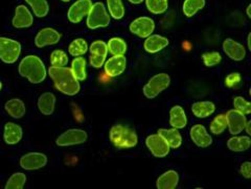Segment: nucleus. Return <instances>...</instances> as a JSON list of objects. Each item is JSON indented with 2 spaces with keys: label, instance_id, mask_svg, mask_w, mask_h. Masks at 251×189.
<instances>
[{
  "label": "nucleus",
  "instance_id": "f257e3e1",
  "mask_svg": "<svg viewBox=\"0 0 251 189\" xmlns=\"http://www.w3.org/2000/svg\"><path fill=\"white\" fill-rule=\"evenodd\" d=\"M49 74L56 88L69 96H74L80 92L81 85L77 78L68 67L51 66L49 69Z\"/></svg>",
  "mask_w": 251,
  "mask_h": 189
},
{
  "label": "nucleus",
  "instance_id": "f03ea898",
  "mask_svg": "<svg viewBox=\"0 0 251 189\" xmlns=\"http://www.w3.org/2000/svg\"><path fill=\"white\" fill-rule=\"evenodd\" d=\"M18 70L20 75L27 78L28 82L31 84L42 83L47 74L44 63L35 54H29V56L23 58L20 62Z\"/></svg>",
  "mask_w": 251,
  "mask_h": 189
},
{
  "label": "nucleus",
  "instance_id": "7ed1b4c3",
  "mask_svg": "<svg viewBox=\"0 0 251 189\" xmlns=\"http://www.w3.org/2000/svg\"><path fill=\"white\" fill-rule=\"evenodd\" d=\"M109 138L115 147L121 149L135 147L138 143V136L135 130L123 124L113 125L110 130Z\"/></svg>",
  "mask_w": 251,
  "mask_h": 189
},
{
  "label": "nucleus",
  "instance_id": "20e7f679",
  "mask_svg": "<svg viewBox=\"0 0 251 189\" xmlns=\"http://www.w3.org/2000/svg\"><path fill=\"white\" fill-rule=\"evenodd\" d=\"M110 24V16L103 2L93 3L87 15V26L90 29L107 27Z\"/></svg>",
  "mask_w": 251,
  "mask_h": 189
},
{
  "label": "nucleus",
  "instance_id": "39448f33",
  "mask_svg": "<svg viewBox=\"0 0 251 189\" xmlns=\"http://www.w3.org/2000/svg\"><path fill=\"white\" fill-rule=\"evenodd\" d=\"M21 44L6 37H0V60L5 64H14L20 57Z\"/></svg>",
  "mask_w": 251,
  "mask_h": 189
},
{
  "label": "nucleus",
  "instance_id": "423d86ee",
  "mask_svg": "<svg viewBox=\"0 0 251 189\" xmlns=\"http://www.w3.org/2000/svg\"><path fill=\"white\" fill-rule=\"evenodd\" d=\"M171 84V77L167 73H158L151 77L144 87L145 96L149 99L155 98L162 91L168 89Z\"/></svg>",
  "mask_w": 251,
  "mask_h": 189
},
{
  "label": "nucleus",
  "instance_id": "0eeeda50",
  "mask_svg": "<svg viewBox=\"0 0 251 189\" xmlns=\"http://www.w3.org/2000/svg\"><path fill=\"white\" fill-rule=\"evenodd\" d=\"M88 135L84 130L70 129L62 133L57 138L56 143L59 146H73L85 143L87 141Z\"/></svg>",
  "mask_w": 251,
  "mask_h": 189
},
{
  "label": "nucleus",
  "instance_id": "6e6552de",
  "mask_svg": "<svg viewBox=\"0 0 251 189\" xmlns=\"http://www.w3.org/2000/svg\"><path fill=\"white\" fill-rule=\"evenodd\" d=\"M146 145L149 151L157 158H164L170 154V145L161 135L158 133L148 136L146 139Z\"/></svg>",
  "mask_w": 251,
  "mask_h": 189
},
{
  "label": "nucleus",
  "instance_id": "1a4fd4ad",
  "mask_svg": "<svg viewBox=\"0 0 251 189\" xmlns=\"http://www.w3.org/2000/svg\"><path fill=\"white\" fill-rule=\"evenodd\" d=\"M92 6L91 0H76L75 3L69 7L67 13L68 20L75 23H80L85 16H87Z\"/></svg>",
  "mask_w": 251,
  "mask_h": 189
},
{
  "label": "nucleus",
  "instance_id": "9d476101",
  "mask_svg": "<svg viewBox=\"0 0 251 189\" xmlns=\"http://www.w3.org/2000/svg\"><path fill=\"white\" fill-rule=\"evenodd\" d=\"M20 166L25 170H37L47 164V157L42 153L31 152L20 158Z\"/></svg>",
  "mask_w": 251,
  "mask_h": 189
},
{
  "label": "nucleus",
  "instance_id": "9b49d317",
  "mask_svg": "<svg viewBox=\"0 0 251 189\" xmlns=\"http://www.w3.org/2000/svg\"><path fill=\"white\" fill-rule=\"evenodd\" d=\"M130 31L139 38H147L155 29V22L150 17H139L133 21L130 26Z\"/></svg>",
  "mask_w": 251,
  "mask_h": 189
},
{
  "label": "nucleus",
  "instance_id": "f8f14e48",
  "mask_svg": "<svg viewBox=\"0 0 251 189\" xmlns=\"http://www.w3.org/2000/svg\"><path fill=\"white\" fill-rule=\"evenodd\" d=\"M227 127L229 129V133L231 135H239L241 132L244 131L245 124L247 122L246 115L238 110H229L226 114Z\"/></svg>",
  "mask_w": 251,
  "mask_h": 189
},
{
  "label": "nucleus",
  "instance_id": "ddd939ff",
  "mask_svg": "<svg viewBox=\"0 0 251 189\" xmlns=\"http://www.w3.org/2000/svg\"><path fill=\"white\" fill-rule=\"evenodd\" d=\"M61 40V34L57 29L51 27H45L38 31V34L35 37V44L39 48L42 47L54 45L59 43Z\"/></svg>",
  "mask_w": 251,
  "mask_h": 189
},
{
  "label": "nucleus",
  "instance_id": "4468645a",
  "mask_svg": "<svg viewBox=\"0 0 251 189\" xmlns=\"http://www.w3.org/2000/svg\"><path fill=\"white\" fill-rule=\"evenodd\" d=\"M34 17L25 5H18L15 10L12 24L15 28H27L33 25Z\"/></svg>",
  "mask_w": 251,
  "mask_h": 189
},
{
  "label": "nucleus",
  "instance_id": "2eb2a0df",
  "mask_svg": "<svg viewBox=\"0 0 251 189\" xmlns=\"http://www.w3.org/2000/svg\"><path fill=\"white\" fill-rule=\"evenodd\" d=\"M105 72L108 76H120L127 67V59L125 56H113L105 62Z\"/></svg>",
  "mask_w": 251,
  "mask_h": 189
},
{
  "label": "nucleus",
  "instance_id": "dca6fc26",
  "mask_svg": "<svg viewBox=\"0 0 251 189\" xmlns=\"http://www.w3.org/2000/svg\"><path fill=\"white\" fill-rule=\"evenodd\" d=\"M190 136L194 143L199 147H208L213 143V138L207 133L206 128L203 124H196L190 131Z\"/></svg>",
  "mask_w": 251,
  "mask_h": 189
},
{
  "label": "nucleus",
  "instance_id": "f3484780",
  "mask_svg": "<svg viewBox=\"0 0 251 189\" xmlns=\"http://www.w3.org/2000/svg\"><path fill=\"white\" fill-rule=\"evenodd\" d=\"M223 51L227 57H229L234 61H242L246 57V49L241 43L232 40V39H226L222 45Z\"/></svg>",
  "mask_w": 251,
  "mask_h": 189
},
{
  "label": "nucleus",
  "instance_id": "a211bd4d",
  "mask_svg": "<svg viewBox=\"0 0 251 189\" xmlns=\"http://www.w3.org/2000/svg\"><path fill=\"white\" fill-rule=\"evenodd\" d=\"M23 137V130L19 124L14 122H6L3 130V139L6 144L14 145L20 142Z\"/></svg>",
  "mask_w": 251,
  "mask_h": 189
},
{
  "label": "nucleus",
  "instance_id": "6ab92c4d",
  "mask_svg": "<svg viewBox=\"0 0 251 189\" xmlns=\"http://www.w3.org/2000/svg\"><path fill=\"white\" fill-rule=\"evenodd\" d=\"M146 39L147 40L144 43V47H145L146 51L150 52V53L159 52L163 48H166V47L170 43L168 38L159 36V35H150Z\"/></svg>",
  "mask_w": 251,
  "mask_h": 189
},
{
  "label": "nucleus",
  "instance_id": "aec40b11",
  "mask_svg": "<svg viewBox=\"0 0 251 189\" xmlns=\"http://www.w3.org/2000/svg\"><path fill=\"white\" fill-rule=\"evenodd\" d=\"M5 112L15 119H20L25 115V104L19 98H12L7 100L4 105Z\"/></svg>",
  "mask_w": 251,
  "mask_h": 189
},
{
  "label": "nucleus",
  "instance_id": "412c9836",
  "mask_svg": "<svg viewBox=\"0 0 251 189\" xmlns=\"http://www.w3.org/2000/svg\"><path fill=\"white\" fill-rule=\"evenodd\" d=\"M170 124L177 130L186 127L187 117L181 106H174L170 110Z\"/></svg>",
  "mask_w": 251,
  "mask_h": 189
},
{
  "label": "nucleus",
  "instance_id": "4be33fe9",
  "mask_svg": "<svg viewBox=\"0 0 251 189\" xmlns=\"http://www.w3.org/2000/svg\"><path fill=\"white\" fill-rule=\"evenodd\" d=\"M179 183V175L176 170H168L157 179L158 189H175Z\"/></svg>",
  "mask_w": 251,
  "mask_h": 189
},
{
  "label": "nucleus",
  "instance_id": "5701e85b",
  "mask_svg": "<svg viewBox=\"0 0 251 189\" xmlns=\"http://www.w3.org/2000/svg\"><path fill=\"white\" fill-rule=\"evenodd\" d=\"M56 107V96L51 92L43 93L38 99V109L43 115H51Z\"/></svg>",
  "mask_w": 251,
  "mask_h": 189
},
{
  "label": "nucleus",
  "instance_id": "b1692460",
  "mask_svg": "<svg viewBox=\"0 0 251 189\" xmlns=\"http://www.w3.org/2000/svg\"><path fill=\"white\" fill-rule=\"evenodd\" d=\"M158 134L161 135L167 142L169 143L171 148H178L182 144V136L179 131L175 128L173 129H159Z\"/></svg>",
  "mask_w": 251,
  "mask_h": 189
},
{
  "label": "nucleus",
  "instance_id": "393cba45",
  "mask_svg": "<svg viewBox=\"0 0 251 189\" xmlns=\"http://www.w3.org/2000/svg\"><path fill=\"white\" fill-rule=\"evenodd\" d=\"M216 111V106L211 101H197L192 106L193 114L198 118H206L214 114Z\"/></svg>",
  "mask_w": 251,
  "mask_h": 189
},
{
  "label": "nucleus",
  "instance_id": "a878e982",
  "mask_svg": "<svg viewBox=\"0 0 251 189\" xmlns=\"http://www.w3.org/2000/svg\"><path fill=\"white\" fill-rule=\"evenodd\" d=\"M251 139L249 136H235L227 141V147L232 152H245L250 147Z\"/></svg>",
  "mask_w": 251,
  "mask_h": 189
},
{
  "label": "nucleus",
  "instance_id": "bb28decb",
  "mask_svg": "<svg viewBox=\"0 0 251 189\" xmlns=\"http://www.w3.org/2000/svg\"><path fill=\"white\" fill-rule=\"evenodd\" d=\"M72 71L78 82H84L87 78V64L83 57H76L72 63Z\"/></svg>",
  "mask_w": 251,
  "mask_h": 189
},
{
  "label": "nucleus",
  "instance_id": "cd10ccee",
  "mask_svg": "<svg viewBox=\"0 0 251 189\" xmlns=\"http://www.w3.org/2000/svg\"><path fill=\"white\" fill-rule=\"evenodd\" d=\"M108 52L112 56H124L127 51V43L122 38H111L107 43Z\"/></svg>",
  "mask_w": 251,
  "mask_h": 189
},
{
  "label": "nucleus",
  "instance_id": "c85d7f7f",
  "mask_svg": "<svg viewBox=\"0 0 251 189\" xmlns=\"http://www.w3.org/2000/svg\"><path fill=\"white\" fill-rule=\"evenodd\" d=\"M25 1L31 7L37 17L43 18L49 15L50 5L47 0H25Z\"/></svg>",
  "mask_w": 251,
  "mask_h": 189
},
{
  "label": "nucleus",
  "instance_id": "c756f323",
  "mask_svg": "<svg viewBox=\"0 0 251 189\" xmlns=\"http://www.w3.org/2000/svg\"><path fill=\"white\" fill-rule=\"evenodd\" d=\"M204 6H205V0H185L182 10L186 17L190 18L194 17Z\"/></svg>",
  "mask_w": 251,
  "mask_h": 189
},
{
  "label": "nucleus",
  "instance_id": "7c9ffc66",
  "mask_svg": "<svg viewBox=\"0 0 251 189\" xmlns=\"http://www.w3.org/2000/svg\"><path fill=\"white\" fill-rule=\"evenodd\" d=\"M88 50V44L84 39H75L72 43L69 44L68 52L70 56L73 57H81L87 52Z\"/></svg>",
  "mask_w": 251,
  "mask_h": 189
},
{
  "label": "nucleus",
  "instance_id": "2f4dec72",
  "mask_svg": "<svg viewBox=\"0 0 251 189\" xmlns=\"http://www.w3.org/2000/svg\"><path fill=\"white\" fill-rule=\"evenodd\" d=\"M148 11L154 15L166 13L169 9V0H146Z\"/></svg>",
  "mask_w": 251,
  "mask_h": 189
},
{
  "label": "nucleus",
  "instance_id": "473e14b6",
  "mask_svg": "<svg viewBox=\"0 0 251 189\" xmlns=\"http://www.w3.org/2000/svg\"><path fill=\"white\" fill-rule=\"evenodd\" d=\"M107 6L111 17L120 20L125 16V6L122 0H107Z\"/></svg>",
  "mask_w": 251,
  "mask_h": 189
},
{
  "label": "nucleus",
  "instance_id": "72a5a7b5",
  "mask_svg": "<svg viewBox=\"0 0 251 189\" xmlns=\"http://www.w3.org/2000/svg\"><path fill=\"white\" fill-rule=\"evenodd\" d=\"M26 183V176L22 172H15L13 174L4 186L5 189H23Z\"/></svg>",
  "mask_w": 251,
  "mask_h": 189
},
{
  "label": "nucleus",
  "instance_id": "f704fd0d",
  "mask_svg": "<svg viewBox=\"0 0 251 189\" xmlns=\"http://www.w3.org/2000/svg\"><path fill=\"white\" fill-rule=\"evenodd\" d=\"M227 128V120L225 114H219L217 115L213 121L210 123V131L215 135H220L222 134Z\"/></svg>",
  "mask_w": 251,
  "mask_h": 189
},
{
  "label": "nucleus",
  "instance_id": "c9c22d12",
  "mask_svg": "<svg viewBox=\"0 0 251 189\" xmlns=\"http://www.w3.org/2000/svg\"><path fill=\"white\" fill-rule=\"evenodd\" d=\"M50 63L52 66L56 67H64L68 64L67 53L64 50L56 49L50 54Z\"/></svg>",
  "mask_w": 251,
  "mask_h": 189
},
{
  "label": "nucleus",
  "instance_id": "e433bc0d",
  "mask_svg": "<svg viewBox=\"0 0 251 189\" xmlns=\"http://www.w3.org/2000/svg\"><path fill=\"white\" fill-rule=\"evenodd\" d=\"M202 60H203L204 65H205L206 67H214V66L220 64V62L222 61V56L218 51L205 52V53H203Z\"/></svg>",
  "mask_w": 251,
  "mask_h": 189
},
{
  "label": "nucleus",
  "instance_id": "4c0bfd02",
  "mask_svg": "<svg viewBox=\"0 0 251 189\" xmlns=\"http://www.w3.org/2000/svg\"><path fill=\"white\" fill-rule=\"evenodd\" d=\"M233 107L235 110L242 112L245 115H249L251 113V104L246 100L244 97L237 96L233 99Z\"/></svg>",
  "mask_w": 251,
  "mask_h": 189
},
{
  "label": "nucleus",
  "instance_id": "58836bf2",
  "mask_svg": "<svg viewBox=\"0 0 251 189\" xmlns=\"http://www.w3.org/2000/svg\"><path fill=\"white\" fill-rule=\"evenodd\" d=\"M89 50L91 54H97V56H104L107 57L108 54V47L107 44L104 41H94L90 47H89Z\"/></svg>",
  "mask_w": 251,
  "mask_h": 189
},
{
  "label": "nucleus",
  "instance_id": "ea45409f",
  "mask_svg": "<svg viewBox=\"0 0 251 189\" xmlns=\"http://www.w3.org/2000/svg\"><path fill=\"white\" fill-rule=\"evenodd\" d=\"M241 80H242V76L239 72H232V73H229L228 75L226 76L225 85L228 88L237 87V86L241 83Z\"/></svg>",
  "mask_w": 251,
  "mask_h": 189
},
{
  "label": "nucleus",
  "instance_id": "a19ab883",
  "mask_svg": "<svg viewBox=\"0 0 251 189\" xmlns=\"http://www.w3.org/2000/svg\"><path fill=\"white\" fill-rule=\"evenodd\" d=\"M89 62H90V65L92 67H94V68H100L101 66H104V64H105L106 57H104V56H97V54H90Z\"/></svg>",
  "mask_w": 251,
  "mask_h": 189
},
{
  "label": "nucleus",
  "instance_id": "79ce46f5",
  "mask_svg": "<svg viewBox=\"0 0 251 189\" xmlns=\"http://www.w3.org/2000/svg\"><path fill=\"white\" fill-rule=\"evenodd\" d=\"M240 174L246 178V179H250L251 178V163L249 161L244 162L240 167Z\"/></svg>",
  "mask_w": 251,
  "mask_h": 189
},
{
  "label": "nucleus",
  "instance_id": "37998d69",
  "mask_svg": "<svg viewBox=\"0 0 251 189\" xmlns=\"http://www.w3.org/2000/svg\"><path fill=\"white\" fill-rule=\"evenodd\" d=\"M250 123H251V121H248V120H247V122H246V124H245V129H244V130H246V132H247L248 135H250V134H251V130H250Z\"/></svg>",
  "mask_w": 251,
  "mask_h": 189
},
{
  "label": "nucleus",
  "instance_id": "c03bdc74",
  "mask_svg": "<svg viewBox=\"0 0 251 189\" xmlns=\"http://www.w3.org/2000/svg\"><path fill=\"white\" fill-rule=\"evenodd\" d=\"M128 1L133 3V4H140L141 2L144 1V0H128Z\"/></svg>",
  "mask_w": 251,
  "mask_h": 189
},
{
  "label": "nucleus",
  "instance_id": "a18cd8bd",
  "mask_svg": "<svg viewBox=\"0 0 251 189\" xmlns=\"http://www.w3.org/2000/svg\"><path fill=\"white\" fill-rule=\"evenodd\" d=\"M250 39H251V34L248 35V38H247V45H248V49L251 50V45H250Z\"/></svg>",
  "mask_w": 251,
  "mask_h": 189
},
{
  "label": "nucleus",
  "instance_id": "49530a36",
  "mask_svg": "<svg viewBox=\"0 0 251 189\" xmlns=\"http://www.w3.org/2000/svg\"><path fill=\"white\" fill-rule=\"evenodd\" d=\"M250 7H251V5H248V7H247V16H248V18H251V15H250Z\"/></svg>",
  "mask_w": 251,
  "mask_h": 189
},
{
  "label": "nucleus",
  "instance_id": "de8ad7c7",
  "mask_svg": "<svg viewBox=\"0 0 251 189\" xmlns=\"http://www.w3.org/2000/svg\"><path fill=\"white\" fill-rule=\"evenodd\" d=\"M1 90H2V83L0 82V92H1Z\"/></svg>",
  "mask_w": 251,
  "mask_h": 189
},
{
  "label": "nucleus",
  "instance_id": "09e8293b",
  "mask_svg": "<svg viewBox=\"0 0 251 189\" xmlns=\"http://www.w3.org/2000/svg\"><path fill=\"white\" fill-rule=\"evenodd\" d=\"M61 1H63V2H69V1H72V0H61Z\"/></svg>",
  "mask_w": 251,
  "mask_h": 189
}]
</instances>
